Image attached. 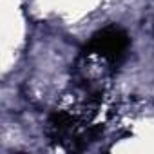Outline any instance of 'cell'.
I'll use <instances>...</instances> for the list:
<instances>
[{
    "mask_svg": "<svg viewBox=\"0 0 154 154\" xmlns=\"http://www.w3.org/2000/svg\"><path fill=\"white\" fill-rule=\"evenodd\" d=\"M129 49V36L120 27H105L93 35L85 51L89 54H98L109 62H120Z\"/></svg>",
    "mask_w": 154,
    "mask_h": 154,
    "instance_id": "6da1fadb",
    "label": "cell"
}]
</instances>
